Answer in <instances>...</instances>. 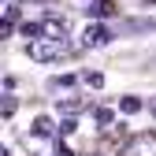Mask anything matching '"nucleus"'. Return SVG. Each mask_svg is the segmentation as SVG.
<instances>
[{
	"label": "nucleus",
	"instance_id": "f257e3e1",
	"mask_svg": "<svg viewBox=\"0 0 156 156\" xmlns=\"http://www.w3.org/2000/svg\"><path fill=\"white\" fill-rule=\"evenodd\" d=\"M26 52H30V60H37V63H52V60H60V56H67L71 52V41H34V45H26Z\"/></svg>",
	"mask_w": 156,
	"mask_h": 156
},
{
	"label": "nucleus",
	"instance_id": "f03ea898",
	"mask_svg": "<svg viewBox=\"0 0 156 156\" xmlns=\"http://www.w3.org/2000/svg\"><path fill=\"white\" fill-rule=\"evenodd\" d=\"M119 156H156V130H141L123 145Z\"/></svg>",
	"mask_w": 156,
	"mask_h": 156
},
{
	"label": "nucleus",
	"instance_id": "7ed1b4c3",
	"mask_svg": "<svg viewBox=\"0 0 156 156\" xmlns=\"http://www.w3.org/2000/svg\"><path fill=\"white\" fill-rule=\"evenodd\" d=\"M67 34H71V26H67L63 15H45L41 19V37L45 41H67Z\"/></svg>",
	"mask_w": 156,
	"mask_h": 156
},
{
	"label": "nucleus",
	"instance_id": "20e7f679",
	"mask_svg": "<svg viewBox=\"0 0 156 156\" xmlns=\"http://www.w3.org/2000/svg\"><path fill=\"white\" fill-rule=\"evenodd\" d=\"M108 41H112V30L104 23H89L82 30V48H104Z\"/></svg>",
	"mask_w": 156,
	"mask_h": 156
},
{
	"label": "nucleus",
	"instance_id": "39448f33",
	"mask_svg": "<svg viewBox=\"0 0 156 156\" xmlns=\"http://www.w3.org/2000/svg\"><path fill=\"white\" fill-rule=\"evenodd\" d=\"M86 11H89L93 19H108V15H115L112 0H86Z\"/></svg>",
	"mask_w": 156,
	"mask_h": 156
},
{
	"label": "nucleus",
	"instance_id": "423d86ee",
	"mask_svg": "<svg viewBox=\"0 0 156 156\" xmlns=\"http://www.w3.org/2000/svg\"><path fill=\"white\" fill-rule=\"evenodd\" d=\"M48 134H60V126H52L48 115H37L34 119V138H48Z\"/></svg>",
	"mask_w": 156,
	"mask_h": 156
},
{
	"label": "nucleus",
	"instance_id": "0eeeda50",
	"mask_svg": "<svg viewBox=\"0 0 156 156\" xmlns=\"http://www.w3.org/2000/svg\"><path fill=\"white\" fill-rule=\"evenodd\" d=\"M56 108H60L67 119H71V115H78V112H82V101H78V97H63V101H56Z\"/></svg>",
	"mask_w": 156,
	"mask_h": 156
},
{
	"label": "nucleus",
	"instance_id": "6e6552de",
	"mask_svg": "<svg viewBox=\"0 0 156 156\" xmlns=\"http://www.w3.org/2000/svg\"><path fill=\"white\" fill-rule=\"evenodd\" d=\"M119 108H123L126 115H134V112H141V101H138V97H123V101H119Z\"/></svg>",
	"mask_w": 156,
	"mask_h": 156
},
{
	"label": "nucleus",
	"instance_id": "1a4fd4ad",
	"mask_svg": "<svg viewBox=\"0 0 156 156\" xmlns=\"http://www.w3.org/2000/svg\"><path fill=\"white\" fill-rule=\"evenodd\" d=\"M93 119L101 123V126H112V123H115V115H112L108 108H97V112H93Z\"/></svg>",
	"mask_w": 156,
	"mask_h": 156
},
{
	"label": "nucleus",
	"instance_id": "9d476101",
	"mask_svg": "<svg viewBox=\"0 0 156 156\" xmlns=\"http://www.w3.org/2000/svg\"><path fill=\"white\" fill-rule=\"evenodd\" d=\"M82 82H86V86H93V89H101V86H104V78L97 74V71H86V74H82Z\"/></svg>",
	"mask_w": 156,
	"mask_h": 156
},
{
	"label": "nucleus",
	"instance_id": "9b49d317",
	"mask_svg": "<svg viewBox=\"0 0 156 156\" xmlns=\"http://www.w3.org/2000/svg\"><path fill=\"white\" fill-rule=\"evenodd\" d=\"M74 126H78L74 119H63V123H60V138H71V134H74Z\"/></svg>",
	"mask_w": 156,
	"mask_h": 156
},
{
	"label": "nucleus",
	"instance_id": "f8f14e48",
	"mask_svg": "<svg viewBox=\"0 0 156 156\" xmlns=\"http://www.w3.org/2000/svg\"><path fill=\"white\" fill-rule=\"evenodd\" d=\"M52 156H74V152H71L67 145H60V141H56V149H52Z\"/></svg>",
	"mask_w": 156,
	"mask_h": 156
},
{
	"label": "nucleus",
	"instance_id": "ddd939ff",
	"mask_svg": "<svg viewBox=\"0 0 156 156\" xmlns=\"http://www.w3.org/2000/svg\"><path fill=\"white\" fill-rule=\"evenodd\" d=\"M149 112H152V115H156V97H152V101H149Z\"/></svg>",
	"mask_w": 156,
	"mask_h": 156
},
{
	"label": "nucleus",
	"instance_id": "4468645a",
	"mask_svg": "<svg viewBox=\"0 0 156 156\" xmlns=\"http://www.w3.org/2000/svg\"><path fill=\"white\" fill-rule=\"evenodd\" d=\"M86 156H104V152H86Z\"/></svg>",
	"mask_w": 156,
	"mask_h": 156
},
{
	"label": "nucleus",
	"instance_id": "2eb2a0df",
	"mask_svg": "<svg viewBox=\"0 0 156 156\" xmlns=\"http://www.w3.org/2000/svg\"><path fill=\"white\" fill-rule=\"evenodd\" d=\"M37 4H48V0H37Z\"/></svg>",
	"mask_w": 156,
	"mask_h": 156
},
{
	"label": "nucleus",
	"instance_id": "dca6fc26",
	"mask_svg": "<svg viewBox=\"0 0 156 156\" xmlns=\"http://www.w3.org/2000/svg\"><path fill=\"white\" fill-rule=\"evenodd\" d=\"M149 4H156V0H149Z\"/></svg>",
	"mask_w": 156,
	"mask_h": 156
}]
</instances>
